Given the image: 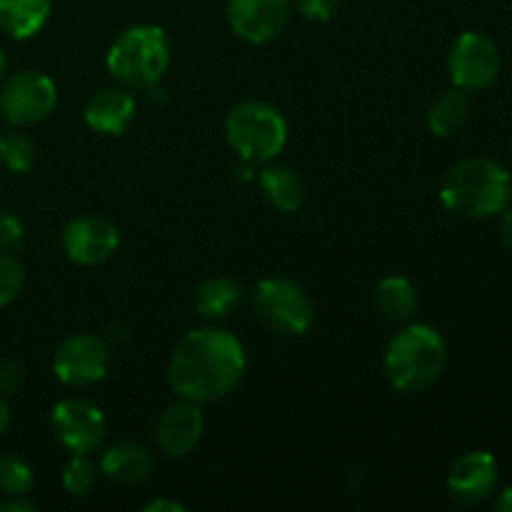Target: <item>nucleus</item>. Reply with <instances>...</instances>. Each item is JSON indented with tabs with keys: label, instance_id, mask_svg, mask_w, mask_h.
<instances>
[{
	"label": "nucleus",
	"instance_id": "473e14b6",
	"mask_svg": "<svg viewBox=\"0 0 512 512\" xmlns=\"http://www.w3.org/2000/svg\"><path fill=\"white\" fill-rule=\"evenodd\" d=\"M8 425H10V405H8V398L0 395V435L8 430Z\"/></svg>",
	"mask_w": 512,
	"mask_h": 512
},
{
	"label": "nucleus",
	"instance_id": "412c9836",
	"mask_svg": "<svg viewBox=\"0 0 512 512\" xmlns=\"http://www.w3.org/2000/svg\"><path fill=\"white\" fill-rule=\"evenodd\" d=\"M470 115V98L465 90L450 88L445 93H440L438 98L430 103L428 115H425V123L428 130L435 138H453L465 123H468Z\"/></svg>",
	"mask_w": 512,
	"mask_h": 512
},
{
	"label": "nucleus",
	"instance_id": "7ed1b4c3",
	"mask_svg": "<svg viewBox=\"0 0 512 512\" xmlns=\"http://www.w3.org/2000/svg\"><path fill=\"white\" fill-rule=\"evenodd\" d=\"M448 365V345L443 335L428 323H405L390 338L383 355L385 378L398 393L418 395L433 388Z\"/></svg>",
	"mask_w": 512,
	"mask_h": 512
},
{
	"label": "nucleus",
	"instance_id": "0eeeda50",
	"mask_svg": "<svg viewBox=\"0 0 512 512\" xmlns=\"http://www.w3.org/2000/svg\"><path fill=\"white\" fill-rule=\"evenodd\" d=\"M58 108V85L43 70H18L0 85V115L10 128H30Z\"/></svg>",
	"mask_w": 512,
	"mask_h": 512
},
{
	"label": "nucleus",
	"instance_id": "1a4fd4ad",
	"mask_svg": "<svg viewBox=\"0 0 512 512\" xmlns=\"http://www.w3.org/2000/svg\"><path fill=\"white\" fill-rule=\"evenodd\" d=\"M50 428L58 443L73 455L95 453L108 438V420L103 410L85 398H65L55 403Z\"/></svg>",
	"mask_w": 512,
	"mask_h": 512
},
{
	"label": "nucleus",
	"instance_id": "72a5a7b5",
	"mask_svg": "<svg viewBox=\"0 0 512 512\" xmlns=\"http://www.w3.org/2000/svg\"><path fill=\"white\" fill-rule=\"evenodd\" d=\"M3 73H5V53L3 48H0V78H3Z\"/></svg>",
	"mask_w": 512,
	"mask_h": 512
},
{
	"label": "nucleus",
	"instance_id": "a878e982",
	"mask_svg": "<svg viewBox=\"0 0 512 512\" xmlns=\"http://www.w3.org/2000/svg\"><path fill=\"white\" fill-rule=\"evenodd\" d=\"M25 245V225L13 210H0V250L18 253Z\"/></svg>",
	"mask_w": 512,
	"mask_h": 512
},
{
	"label": "nucleus",
	"instance_id": "6e6552de",
	"mask_svg": "<svg viewBox=\"0 0 512 512\" xmlns=\"http://www.w3.org/2000/svg\"><path fill=\"white\" fill-rule=\"evenodd\" d=\"M500 68H503V58H500L498 45L485 33L468 30L450 45L448 75L455 88L465 93L490 88L498 80Z\"/></svg>",
	"mask_w": 512,
	"mask_h": 512
},
{
	"label": "nucleus",
	"instance_id": "7c9ffc66",
	"mask_svg": "<svg viewBox=\"0 0 512 512\" xmlns=\"http://www.w3.org/2000/svg\"><path fill=\"white\" fill-rule=\"evenodd\" d=\"M500 238H503V243L512 250V208L510 205L503 210V213H500Z\"/></svg>",
	"mask_w": 512,
	"mask_h": 512
},
{
	"label": "nucleus",
	"instance_id": "5701e85b",
	"mask_svg": "<svg viewBox=\"0 0 512 512\" xmlns=\"http://www.w3.org/2000/svg\"><path fill=\"white\" fill-rule=\"evenodd\" d=\"M100 465L90 460V455H73L63 470V488L70 498H85L98 485Z\"/></svg>",
	"mask_w": 512,
	"mask_h": 512
},
{
	"label": "nucleus",
	"instance_id": "2f4dec72",
	"mask_svg": "<svg viewBox=\"0 0 512 512\" xmlns=\"http://www.w3.org/2000/svg\"><path fill=\"white\" fill-rule=\"evenodd\" d=\"M495 510L512 512V485H510V488H505L503 493L498 495V500H495Z\"/></svg>",
	"mask_w": 512,
	"mask_h": 512
},
{
	"label": "nucleus",
	"instance_id": "6ab92c4d",
	"mask_svg": "<svg viewBox=\"0 0 512 512\" xmlns=\"http://www.w3.org/2000/svg\"><path fill=\"white\" fill-rule=\"evenodd\" d=\"M260 190H263L265 200L273 205L280 213H295L305 200V188L300 175L288 165H273L265 163L258 175Z\"/></svg>",
	"mask_w": 512,
	"mask_h": 512
},
{
	"label": "nucleus",
	"instance_id": "dca6fc26",
	"mask_svg": "<svg viewBox=\"0 0 512 512\" xmlns=\"http://www.w3.org/2000/svg\"><path fill=\"white\" fill-rule=\"evenodd\" d=\"M155 458L150 448L135 440H120L110 445L100 458V473L120 485H140L153 475Z\"/></svg>",
	"mask_w": 512,
	"mask_h": 512
},
{
	"label": "nucleus",
	"instance_id": "aec40b11",
	"mask_svg": "<svg viewBox=\"0 0 512 512\" xmlns=\"http://www.w3.org/2000/svg\"><path fill=\"white\" fill-rule=\"evenodd\" d=\"M375 303L385 320L395 325H405L418 313V288L405 275H388L375 288Z\"/></svg>",
	"mask_w": 512,
	"mask_h": 512
},
{
	"label": "nucleus",
	"instance_id": "f3484780",
	"mask_svg": "<svg viewBox=\"0 0 512 512\" xmlns=\"http://www.w3.org/2000/svg\"><path fill=\"white\" fill-rule=\"evenodd\" d=\"M53 0H0V30L13 40H30L45 28Z\"/></svg>",
	"mask_w": 512,
	"mask_h": 512
},
{
	"label": "nucleus",
	"instance_id": "9d476101",
	"mask_svg": "<svg viewBox=\"0 0 512 512\" xmlns=\"http://www.w3.org/2000/svg\"><path fill=\"white\" fill-rule=\"evenodd\" d=\"M110 348L100 335L73 333L53 355V373L68 388H88L108 375Z\"/></svg>",
	"mask_w": 512,
	"mask_h": 512
},
{
	"label": "nucleus",
	"instance_id": "c756f323",
	"mask_svg": "<svg viewBox=\"0 0 512 512\" xmlns=\"http://www.w3.org/2000/svg\"><path fill=\"white\" fill-rule=\"evenodd\" d=\"M143 512H185V505L173 498H155L143 505Z\"/></svg>",
	"mask_w": 512,
	"mask_h": 512
},
{
	"label": "nucleus",
	"instance_id": "f03ea898",
	"mask_svg": "<svg viewBox=\"0 0 512 512\" xmlns=\"http://www.w3.org/2000/svg\"><path fill=\"white\" fill-rule=\"evenodd\" d=\"M512 200V178L493 158H465L445 173L440 203L465 220L500 215Z\"/></svg>",
	"mask_w": 512,
	"mask_h": 512
},
{
	"label": "nucleus",
	"instance_id": "ddd939ff",
	"mask_svg": "<svg viewBox=\"0 0 512 512\" xmlns=\"http://www.w3.org/2000/svg\"><path fill=\"white\" fill-rule=\"evenodd\" d=\"M205 433L203 410L193 400L178 398L170 403L155 423V443L165 458H185L198 448Z\"/></svg>",
	"mask_w": 512,
	"mask_h": 512
},
{
	"label": "nucleus",
	"instance_id": "4be33fe9",
	"mask_svg": "<svg viewBox=\"0 0 512 512\" xmlns=\"http://www.w3.org/2000/svg\"><path fill=\"white\" fill-rule=\"evenodd\" d=\"M35 158H38V150H35L33 138L20 133L18 128L0 135V163H3V168H8L10 173H28L35 165Z\"/></svg>",
	"mask_w": 512,
	"mask_h": 512
},
{
	"label": "nucleus",
	"instance_id": "cd10ccee",
	"mask_svg": "<svg viewBox=\"0 0 512 512\" xmlns=\"http://www.w3.org/2000/svg\"><path fill=\"white\" fill-rule=\"evenodd\" d=\"M25 380V368L18 360H3L0 363V395H15Z\"/></svg>",
	"mask_w": 512,
	"mask_h": 512
},
{
	"label": "nucleus",
	"instance_id": "bb28decb",
	"mask_svg": "<svg viewBox=\"0 0 512 512\" xmlns=\"http://www.w3.org/2000/svg\"><path fill=\"white\" fill-rule=\"evenodd\" d=\"M343 0H293V8L310 23H328L335 18Z\"/></svg>",
	"mask_w": 512,
	"mask_h": 512
},
{
	"label": "nucleus",
	"instance_id": "423d86ee",
	"mask_svg": "<svg viewBox=\"0 0 512 512\" xmlns=\"http://www.w3.org/2000/svg\"><path fill=\"white\" fill-rule=\"evenodd\" d=\"M253 310L260 323L280 335H305L315 323L308 290L293 278H263L253 290Z\"/></svg>",
	"mask_w": 512,
	"mask_h": 512
},
{
	"label": "nucleus",
	"instance_id": "9b49d317",
	"mask_svg": "<svg viewBox=\"0 0 512 512\" xmlns=\"http://www.w3.org/2000/svg\"><path fill=\"white\" fill-rule=\"evenodd\" d=\"M60 245H63V253L70 263L95 268V265L108 263L118 253L120 230L103 215H75L63 225Z\"/></svg>",
	"mask_w": 512,
	"mask_h": 512
},
{
	"label": "nucleus",
	"instance_id": "f8f14e48",
	"mask_svg": "<svg viewBox=\"0 0 512 512\" xmlns=\"http://www.w3.org/2000/svg\"><path fill=\"white\" fill-rule=\"evenodd\" d=\"M225 15L235 38L265 45L288 28L293 0H228Z\"/></svg>",
	"mask_w": 512,
	"mask_h": 512
},
{
	"label": "nucleus",
	"instance_id": "f257e3e1",
	"mask_svg": "<svg viewBox=\"0 0 512 512\" xmlns=\"http://www.w3.org/2000/svg\"><path fill=\"white\" fill-rule=\"evenodd\" d=\"M248 358L235 333L215 325L188 330L175 343L168 363L173 393L193 403H218L228 398L245 378Z\"/></svg>",
	"mask_w": 512,
	"mask_h": 512
},
{
	"label": "nucleus",
	"instance_id": "393cba45",
	"mask_svg": "<svg viewBox=\"0 0 512 512\" xmlns=\"http://www.w3.org/2000/svg\"><path fill=\"white\" fill-rule=\"evenodd\" d=\"M25 285V268L13 253L0 250V308L13 303Z\"/></svg>",
	"mask_w": 512,
	"mask_h": 512
},
{
	"label": "nucleus",
	"instance_id": "39448f33",
	"mask_svg": "<svg viewBox=\"0 0 512 512\" xmlns=\"http://www.w3.org/2000/svg\"><path fill=\"white\" fill-rule=\"evenodd\" d=\"M225 140L243 163H273L288 145V120L268 100H243L225 115Z\"/></svg>",
	"mask_w": 512,
	"mask_h": 512
},
{
	"label": "nucleus",
	"instance_id": "a211bd4d",
	"mask_svg": "<svg viewBox=\"0 0 512 512\" xmlns=\"http://www.w3.org/2000/svg\"><path fill=\"white\" fill-rule=\"evenodd\" d=\"M245 298V288L240 280L230 275H215L203 280L195 290V310L205 320H225Z\"/></svg>",
	"mask_w": 512,
	"mask_h": 512
},
{
	"label": "nucleus",
	"instance_id": "b1692460",
	"mask_svg": "<svg viewBox=\"0 0 512 512\" xmlns=\"http://www.w3.org/2000/svg\"><path fill=\"white\" fill-rule=\"evenodd\" d=\"M35 488V473L23 458L13 453L0 455V493L3 495H30Z\"/></svg>",
	"mask_w": 512,
	"mask_h": 512
},
{
	"label": "nucleus",
	"instance_id": "2eb2a0df",
	"mask_svg": "<svg viewBox=\"0 0 512 512\" xmlns=\"http://www.w3.org/2000/svg\"><path fill=\"white\" fill-rule=\"evenodd\" d=\"M135 113H138V103H135L133 90L115 83L90 95L83 110V120L93 133L123 135L133 125Z\"/></svg>",
	"mask_w": 512,
	"mask_h": 512
},
{
	"label": "nucleus",
	"instance_id": "20e7f679",
	"mask_svg": "<svg viewBox=\"0 0 512 512\" xmlns=\"http://www.w3.org/2000/svg\"><path fill=\"white\" fill-rule=\"evenodd\" d=\"M170 38L160 25L138 23L125 28L110 43L105 68L110 78L128 90H150L170 68Z\"/></svg>",
	"mask_w": 512,
	"mask_h": 512
},
{
	"label": "nucleus",
	"instance_id": "c85d7f7f",
	"mask_svg": "<svg viewBox=\"0 0 512 512\" xmlns=\"http://www.w3.org/2000/svg\"><path fill=\"white\" fill-rule=\"evenodd\" d=\"M35 503H30L28 495H5L0 503V512H35Z\"/></svg>",
	"mask_w": 512,
	"mask_h": 512
},
{
	"label": "nucleus",
	"instance_id": "4468645a",
	"mask_svg": "<svg viewBox=\"0 0 512 512\" xmlns=\"http://www.w3.org/2000/svg\"><path fill=\"white\" fill-rule=\"evenodd\" d=\"M500 480L498 460L488 450L460 455L448 473V495L458 505H478L495 493Z\"/></svg>",
	"mask_w": 512,
	"mask_h": 512
}]
</instances>
